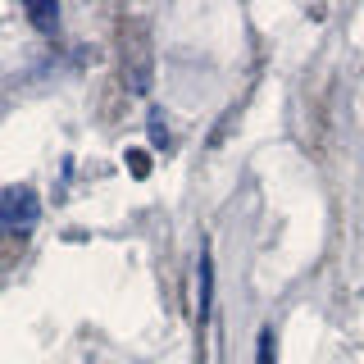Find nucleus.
I'll return each mask as SVG.
<instances>
[{
    "label": "nucleus",
    "instance_id": "obj_2",
    "mask_svg": "<svg viewBox=\"0 0 364 364\" xmlns=\"http://www.w3.org/2000/svg\"><path fill=\"white\" fill-rule=\"evenodd\" d=\"M210 291H214V269H210V255L200 259V314H210Z\"/></svg>",
    "mask_w": 364,
    "mask_h": 364
},
{
    "label": "nucleus",
    "instance_id": "obj_3",
    "mask_svg": "<svg viewBox=\"0 0 364 364\" xmlns=\"http://www.w3.org/2000/svg\"><path fill=\"white\" fill-rule=\"evenodd\" d=\"M259 364H273V333H259Z\"/></svg>",
    "mask_w": 364,
    "mask_h": 364
},
{
    "label": "nucleus",
    "instance_id": "obj_1",
    "mask_svg": "<svg viewBox=\"0 0 364 364\" xmlns=\"http://www.w3.org/2000/svg\"><path fill=\"white\" fill-rule=\"evenodd\" d=\"M41 219V196L37 187H28V182H14V187L0 191V232H32Z\"/></svg>",
    "mask_w": 364,
    "mask_h": 364
},
{
    "label": "nucleus",
    "instance_id": "obj_4",
    "mask_svg": "<svg viewBox=\"0 0 364 364\" xmlns=\"http://www.w3.org/2000/svg\"><path fill=\"white\" fill-rule=\"evenodd\" d=\"M28 18H32V23H41V28H50V23H55V9H37V5H32V9H28Z\"/></svg>",
    "mask_w": 364,
    "mask_h": 364
}]
</instances>
